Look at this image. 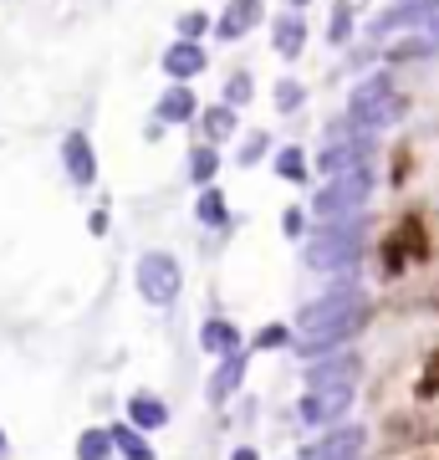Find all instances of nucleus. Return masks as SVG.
<instances>
[{
	"mask_svg": "<svg viewBox=\"0 0 439 460\" xmlns=\"http://www.w3.org/2000/svg\"><path fill=\"white\" fill-rule=\"evenodd\" d=\"M429 256H435V230H429V220H424L419 210H404L389 230H383V241H378V271L389 281L419 271Z\"/></svg>",
	"mask_w": 439,
	"mask_h": 460,
	"instance_id": "obj_2",
	"label": "nucleus"
},
{
	"mask_svg": "<svg viewBox=\"0 0 439 460\" xmlns=\"http://www.w3.org/2000/svg\"><path fill=\"white\" fill-rule=\"evenodd\" d=\"M174 36H184V41H205V36H215V16L205 11V5H199V11H180Z\"/></svg>",
	"mask_w": 439,
	"mask_h": 460,
	"instance_id": "obj_19",
	"label": "nucleus"
},
{
	"mask_svg": "<svg viewBox=\"0 0 439 460\" xmlns=\"http://www.w3.org/2000/svg\"><path fill=\"white\" fill-rule=\"evenodd\" d=\"M271 169H277L286 184H307L312 159H307V148H302V144H281L277 154H271Z\"/></svg>",
	"mask_w": 439,
	"mask_h": 460,
	"instance_id": "obj_13",
	"label": "nucleus"
},
{
	"mask_svg": "<svg viewBox=\"0 0 439 460\" xmlns=\"http://www.w3.org/2000/svg\"><path fill=\"white\" fill-rule=\"evenodd\" d=\"M307 16H302V11H281L277 21H271V51H277L281 62H296V57H302V51H307Z\"/></svg>",
	"mask_w": 439,
	"mask_h": 460,
	"instance_id": "obj_9",
	"label": "nucleus"
},
{
	"mask_svg": "<svg viewBox=\"0 0 439 460\" xmlns=\"http://www.w3.org/2000/svg\"><path fill=\"white\" fill-rule=\"evenodd\" d=\"M408 113H414V98L404 93V83H399L393 66H378V72L358 77V83L347 87V108H342V118H347L353 128H363V133L399 128Z\"/></svg>",
	"mask_w": 439,
	"mask_h": 460,
	"instance_id": "obj_1",
	"label": "nucleus"
},
{
	"mask_svg": "<svg viewBox=\"0 0 439 460\" xmlns=\"http://www.w3.org/2000/svg\"><path fill=\"white\" fill-rule=\"evenodd\" d=\"M62 169H66V180L77 184V190H87V184L98 180V148H92L87 128H66L62 133Z\"/></svg>",
	"mask_w": 439,
	"mask_h": 460,
	"instance_id": "obj_7",
	"label": "nucleus"
},
{
	"mask_svg": "<svg viewBox=\"0 0 439 460\" xmlns=\"http://www.w3.org/2000/svg\"><path fill=\"white\" fill-rule=\"evenodd\" d=\"M154 118H159L163 128H184V123H195L199 118V98L189 83H169L154 102Z\"/></svg>",
	"mask_w": 439,
	"mask_h": 460,
	"instance_id": "obj_8",
	"label": "nucleus"
},
{
	"mask_svg": "<svg viewBox=\"0 0 439 460\" xmlns=\"http://www.w3.org/2000/svg\"><path fill=\"white\" fill-rule=\"evenodd\" d=\"M215 174H220V144H205V138H199V144L189 148V180L215 184Z\"/></svg>",
	"mask_w": 439,
	"mask_h": 460,
	"instance_id": "obj_16",
	"label": "nucleus"
},
{
	"mask_svg": "<svg viewBox=\"0 0 439 460\" xmlns=\"http://www.w3.org/2000/svg\"><path fill=\"white\" fill-rule=\"evenodd\" d=\"M260 21H266V0H225V11L215 16V41L235 47V41H245L256 31Z\"/></svg>",
	"mask_w": 439,
	"mask_h": 460,
	"instance_id": "obj_6",
	"label": "nucleus"
},
{
	"mask_svg": "<svg viewBox=\"0 0 439 460\" xmlns=\"http://www.w3.org/2000/svg\"><path fill=\"white\" fill-rule=\"evenodd\" d=\"M271 102H277L281 118H296L302 108H307V87L296 83V77H277V87H271Z\"/></svg>",
	"mask_w": 439,
	"mask_h": 460,
	"instance_id": "obj_17",
	"label": "nucleus"
},
{
	"mask_svg": "<svg viewBox=\"0 0 439 460\" xmlns=\"http://www.w3.org/2000/svg\"><path fill=\"white\" fill-rule=\"evenodd\" d=\"M138 271H144L148 296H174V277H180V271H174V261H169V256H144V266H138Z\"/></svg>",
	"mask_w": 439,
	"mask_h": 460,
	"instance_id": "obj_15",
	"label": "nucleus"
},
{
	"mask_svg": "<svg viewBox=\"0 0 439 460\" xmlns=\"http://www.w3.org/2000/svg\"><path fill=\"white\" fill-rule=\"evenodd\" d=\"M378 190V174L373 164H358V169H342V174H332V180L317 190V199H312V210L322 215V220H342V215H358L368 199H373Z\"/></svg>",
	"mask_w": 439,
	"mask_h": 460,
	"instance_id": "obj_3",
	"label": "nucleus"
},
{
	"mask_svg": "<svg viewBox=\"0 0 439 460\" xmlns=\"http://www.w3.org/2000/svg\"><path fill=\"white\" fill-rule=\"evenodd\" d=\"M292 5H296V11H307V5H312V0H292Z\"/></svg>",
	"mask_w": 439,
	"mask_h": 460,
	"instance_id": "obj_23",
	"label": "nucleus"
},
{
	"mask_svg": "<svg viewBox=\"0 0 439 460\" xmlns=\"http://www.w3.org/2000/svg\"><path fill=\"white\" fill-rule=\"evenodd\" d=\"M389 66L399 62H424V57H439V26H424V31H404V41H389L383 47Z\"/></svg>",
	"mask_w": 439,
	"mask_h": 460,
	"instance_id": "obj_11",
	"label": "nucleus"
},
{
	"mask_svg": "<svg viewBox=\"0 0 439 460\" xmlns=\"http://www.w3.org/2000/svg\"><path fill=\"white\" fill-rule=\"evenodd\" d=\"M368 235H373V226L368 220H347V226H332L317 235V246H312V261L317 266H338V261H358L363 251H368Z\"/></svg>",
	"mask_w": 439,
	"mask_h": 460,
	"instance_id": "obj_4",
	"label": "nucleus"
},
{
	"mask_svg": "<svg viewBox=\"0 0 439 460\" xmlns=\"http://www.w3.org/2000/svg\"><path fill=\"white\" fill-rule=\"evenodd\" d=\"M195 210H199V220H225V195H220L215 184H199Z\"/></svg>",
	"mask_w": 439,
	"mask_h": 460,
	"instance_id": "obj_21",
	"label": "nucleus"
},
{
	"mask_svg": "<svg viewBox=\"0 0 439 460\" xmlns=\"http://www.w3.org/2000/svg\"><path fill=\"white\" fill-rule=\"evenodd\" d=\"M199 138L205 144H230V138H241V108H230V102H210V108H199Z\"/></svg>",
	"mask_w": 439,
	"mask_h": 460,
	"instance_id": "obj_10",
	"label": "nucleus"
},
{
	"mask_svg": "<svg viewBox=\"0 0 439 460\" xmlns=\"http://www.w3.org/2000/svg\"><path fill=\"white\" fill-rule=\"evenodd\" d=\"M358 41V5L353 0H332V16H327V47H353Z\"/></svg>",
	"mask_w": 439,
	"mask_h": 460,
	"instance_id": "obj_12",
	"label": "nucleus"
},
{
	"mask_svg": "<svg viewBox=\"0 0 439 460\" xmlns=\"http://www.w3.org/2000/svg\"><path fill=\"white\" fill-rule=\"evenodd\" d=\"M220 102H230V108H250L256 102V77L245 72V66H235L225 77V87H220Z\"/></svg>",
	"mask_w": 439,
	"mask_h": 460,
	"instance_id": "obj_18",
	"label": "nucleus"
},
{
	"mask_svg": "<svg viewBox=\"0 0 439 460\" xmlns=\"http://www.w3.org/2000/svg\"><path fill=\"white\" fill-rule=\"evenodd\" d=\"M271 148H277V144H271V133H266V128H241V138H235V164L256 169Z\"/></svg>",
	"mask_w": 439,
	"mask_h": 460,
	"instance_id": "obj_14",
	"label": "nucleus"
},
{
	"mask_svg": "<svg viewBox=\"0 0 439 460\" xmlns=\"http://www.w3.org/2000/svg\"><path fill=\"white\" fill-rule=\"evenodd\" d=\"M159 72L169 77V83H195V77L210 72V51H205V41H184V36H174V41L159 51Z\"/></svg>",
	"mask_w": 439,
	"mask_h": 460,
	"instance_id": "obj_5",
	"label": "nucleus"
},
{
	"mask_svg": "<svg viewBox=\"0 0 439 460\" xmlns=\"http://www.w3.org/2000/svg\"><path fill=\"white\" fill-rule=\"evenodd\" d=\"M286 235H302V210H286Z\"/></svg>",
	"mask_w": 439,
	"mask_h": 460,
	"instance_id": "obj_22",
	"label": "nucleus"
},
{
	"mask_svg": "<svg viewBox=\"0 0 439 460\" xmlns=\"http://www.w3.org/2000/svg\"><path fill=\"white\" fill-rule=\"evenodd\" d=\"M414 399H419V404H439V348L419 363V378H414Z\"/></svg>",
	"mask_w": 439,
	"mask_h": 460,
	"instance_id": "obj_20",
	"label": "nucleus"
}]
</instances>
